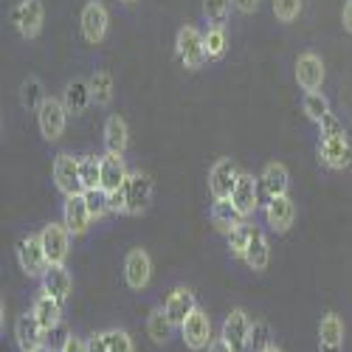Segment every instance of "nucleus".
Returning <instances> with one entry per match:
<instances>
[{
    "label": "nucleus",
    "mask_w": 352,
    "mask_h": 352,
    "mask_svg": "<svg viewBox=\"0 0 352 352\" xmlns=\"http://www.w3.org/2000/svg\"><path fill=\"white\" fill-rule=\"evenodd\" d=\"M85 200H87V209H91L94 220H102L104 214H113L110 212V195L104 189H91V192H82Z\"/></svg>",
    "instance_id": "obj_38"
},
{
    "label": "nucleus",
    "mask_w": 352,
    "mask_h": 352,
    "mask_svg": "<svg viewBox=\"0 0 352 352\" xmlns=\"http://www.w3.org/2000/svg\"><path fill=\"white\" fill-rule=\"evenodd\" d=\"M34 352H54V349H51L48 344H43V346H40V349H34Z\"/></svg>",
    "instance_id": "obj_50"
},
{
    "label": "nucleus",
    "mask_w": 352,
    "mask_h": 352,
    "mask_svg": "<svg viewBox=\"0 0 352 352\" xmlns=\"http://www.w3.org/2000/svg\"><path fill=\"white\" fill-rule=\"evenodd\" d=\"M240 181V169L231 158H217L209 169V192L214 200H231V192Z\"/></svg>",
    "instance_id": "obj_12"
},
{
    "label": "nucleus",
    "mask_w": 352,
    "mask_h": 352,
    "mask_svg": "<svg viewBox=\"0 0 352 352\" xmlns=\"http://www.w3.org/2000/svg\"><path fill=\"white\" fill-rule=\"evenodd\" d=\"M107 25H110V12L102 0H87L79 14V32L87 45H99L107 37Z\"/></svg>",
    "instance_id": "obj_3"
},
{
    "label": "nucleus",
    "mask_w": 352,
    "mask_h": 352,
    "mask_svg": "<svg viewBox=\"0 0 352 352\" xmlns=\"http://www.w3.org/2000/svg\"><path fill=\"white\" fill-rule=\"evenodd\" d=\"M104 155H124L127 144H130V127L122 116H107L104 122Z\"/></svg>",
    "instance_id": "obj_22"
},
{
    "label": "nucleus",
    "mask_w": 352,
    "mask_h": 352,
    "mask_svg": "<svg viewBox=\"0 0 352 352\" xmlns=\"http://www.w3.org/2000/svg\"><path fill=\"white\" fill-rule=\"evenodd\" d=\"M259 352H282V349H279V346H276V344H268V346H265V349H259Z\"/></svg>",
    "instance_id": "obj_49"
},
{
    "label": "nucleus",
    "mask_w": 352,
    "mask_h": 352,
    "mask_svg": "<svg viewBox=\"0 0 352 352\" xmlns=\"http://www.w3.org/2000/svg\"><path fill=\"white\" fill-rule=\"evenodd\" d=\"M259 189H262L259 178H254V175H248V172H240V181L231 192V203L237 206V212L245 220H251L259 212Z\"/></svg>",
    "instance_id": "obj_14"
},
{
    "label": "nucleus",
    "mask_w": 352,
    "mask_h": 352,
    "mask_svg": "<svg viewBox=\"0 0 352 352\" xmlns=\"http://www.w3.org/2000/svg\"><path fill=\"white\" fill-rule=\"evenodd\" d=\"M318 161L324 164L333 172L349 169L352 164V144L346 138H327V135H318Z\"/></svg>",
    "instance_id": "obj_13"
},
{
    "label": "nucleus",
    "mask_w": 352,
    "mask_h": 352,
    "mask_svg": "<svg viewBox=\"0 0 352 352\" xmlns=\"http://www.w3.org/2000/svg\"><path fill=\"white\" fill-rule=\"evenodd\" d=\"M124 282L130 290L141 293L153 282V256L144 248H130L124 256Z\"/></svg>",
    "instance_id": "obj_10"
},
{
    "label": "nucleus",
    "mask_w": 352,
    "mask_h": 352,
    "mask_svg": "<svg viewBox=\"0 0 352 352\" xmlns=\"http://www.w3.org/2000/svg\"><path fill=\"white\" fill-rule=\"evenodd\" d=\"M302 110H305V116H307V119H310L313 124H318L327 113H333V110H330L327 96L321 94V91H307V94H305V99H302Z\"/></svg>",
    "instance_id": "obj_33"
},
{
    "label": "nucleus",
    "mask_w": 352,
    "mask_h": 352,
    "mask_svg": "<svg viewBox=\"0 0 352 352\" xmlns=\"http://www.w3.org/2000/svg\"><path fill=\"white\" fill-rule=\"evenodd\" d=\"M164 310L172 318V324L181 327L184 321L197 310V299H195V293L189 287H175L166 296V302H164Z\"/></svg>",
    "instance_id": "obj_20"
},
{
    "label": "nucleus",
    "mask_w": 352,
    "mask_h": 352,
    "mask_svg": "<svg viewBox=\"0 0 352 352\" xmlns=\"http://www.w3.org/2000/svg\"><path fill=\"white\" fill-rule=\"evenodd\" d=\"M181 336H184V344L186 349L192 352H200V349H209L212 341H214V324H212V316L206 310H195L184 324H181Z\"/></svg>",
    "instance_id": "obj_6"
},
{
    "label": "nucleus",
    "mask_w": 352,
    "mask_h": 352,
    "mask_svg": "<svg viewBox=\"0 0 352 352\" xmlns=\"http://www.w3.org/2000/svg\"><path fill=\"white\" fill-rule=\"evenodd\" d=\"M243 262H245L251 271H256V274H262V271L268 268V262H271V245H268L265 231H262L259 226H254V231H251V240H248V248H245Z\"/></svg>",
    "instance_id": "obj_23"
},
{
    "label": "nucleus",
    "mask_w": 352,
    "mask_h": 352,
    "mask_svg": "<svg viewBox=\"0 0 352 352\" xmlns=\"http://www.w3.org/2000/svg\"><path fill=\"white\" fill-rule=\"evenodd\" d=\"M63 102L68 107L71 116H82L87 107L94 104V94H91V82L85 79H71L63 91Z\"/></svg>",
    "instance_id": "obj_26"
},
{
    "label": "nucleus",
    "mask_w": 352,
    "mask_h": 352,
    "mask_svg": "<svg viewBox=\"0 0 352 352\" xmlns=\"http://www.w3.org/2000/svg\"><path fill=\"white\" fill-rule=\"evenodd\" d=\"M14 341L20 352H34L45 344V330L40 327V321L34 318V313H25L14 321Z\"/></svg>",
    "instance_id": "obj_18"
},
{
    "label": "nucleus",
    "mask_w": 352,
    "mask_h": 352,
    "mask_svg": "<svg viewBox=\"0 0 352 352\" xmlns=\"http://www.w3.org/2000/svg\"><path fill=\"white\" fill-rule=\"evenodd\" d=\"M254 226H256V223H248V220H245L240 228H234V231L228 234V251H231V256H237V259L245 256V248H248V240H251Z\"/></svg>",
    "instance_id": "obj_35"
},
{
    "label": "nucleus",
    "mask_w": 352,
    "mask_h": 352,
    "mask_svg": "<svg viewBox=\"0 0 352 352\" xmlns=\"http://www.w3.org/2000/svg\"><path fill=\"white\" fill-rule=\"evenodd\" d=\"M302 12V0H274V14L279 23H293Z\"/></svg>",
    "instance_id": "obj_40"
},
{
    "label": "nucleus",
    "mask_w": 352,
    "mask_h": 352,
    "mask_svg": "<svg viewBox=\"0 0 352 352\" xmlns=\"http://www.w3.org/2000/svg\"><path fill=\"white\" fill-rule=\"evenodd\" d=\"M63 352H87V338H79V336L71 333V338H68V344L63 346Z\"/></svg>",
    "instance_id": "obj_44"
},
{
    "label": "nucleus",
    "mask_w": 352,
    "mask_h": 352,
    "mask_svg": "<svg viewBox=\"0 0 352 352\" xmlns=\"http://www.w3.org/2000/svg\"><path fill=\"white\" fill-rule=\"evenodd\" d=\"M40 240H43V248H45V256H48L51 265H65L68 256H71V240H74L68 226L65 223H48L40 231Z\"/></svg>",
    "instance_id": "obj_7"
},
{
    "label": "nucleus",
    "mask_w": 352,
    "mask_h": 352,
    "mask_svg": "<svg viewBox=\"0 0 352 352\" xmlns=\"http://www.w3.org/2000/svg\"><path fill=\"white\" fill-rule=\"evenodd\" d=\"M130 178V169L122 155H104L102 158V189L104 192H119L124 189Z\"/></svg>",
    "instance_id": "obj_25"
},
{
    "label": "nucleus",
    "mask_w": 352,
    "mask_h": 352,
    "mask_svg": "<svg viewBox=\"0 0 352 352\" xmlns=\"http://www.w3.org/2000/svg\"><path fill=\"white\" fill-rule=\"evenodd\" d=\"M79 175H82V192L102 189V158L94 155L79 158Z\"/></svg>",
    "instance_id": "obj_32"
},
{
    "label": "nucleus",
    "mask_w": 352,
    "mask_h": 352,
    "mask_svg": "<svg viewBox=\"0 0 352 352\" xmlns=\"http://www.w3.org/2000/svg\"><path fill=\"white\" fill-rule=\"evenodd\" d=\"M245 223V217L237 212V206H234L231 200H214L212 203V226L220 231V234H228L234 231V228H240Z\"/></svg>",
    "instance_id": "obj_27"
},
{
    "label": "nucleus",
    "mask_w": 352,
    "mask_h": 352,
    "mask_svg": "<svg viewBox=\"0 0 352 352\" xmlns=\"http://www.w3.org/2000/svg\"><path fill=\"white\" fill-rule=\"evenodd\" d=\"M48 96H45V87H43V79L40 76H25L23 79V85H20V104L28 110V113H37L40 107H43V102H45Z\"/></svg>",
    "instance_id": "obj_30"
},
{
    "label": "nucleus",
    "mask_w": 352,
    "mask_h": 352,
    "mask_svg": "<svg viewBox=\"0 0 352 352\" xmlns=\"http://www.w3.org/2000/svg\"><path fill=\"white\" fill-rule=\"evenodd\" d=\"M63 223L68 226V231L74 234V237H85L87 228H91L94 214H91V209H87V200H85L82 192L65 197V203H63Z\"/></svg>",
    "instance_id": "obj_15"
},
{
    "label": "nucleus",
    "mask_w": 352,
    "mask_h": 352,
    "mask_svg": "<svg viewBox=\"0 0 352 352\" xmlns=\"http://www.w3.org/2000/svg\"><path fill=\"white\" fill-rule=\"evenodd\" d=\"M91 94H94V104L96 107H110L113 96H116V82L110 71H96L91 79Z\"/></svg>",
    "instance_id": "obj_31"
},
{
    "label": "nucleus",
    "mask_w": 352,
    "mask_h": 352,
    "mask_svg": "<svg viewBox=\"0 0 352 352\" xmlns=\"http://www.w3.org/2000/svg\"><path fill=\"white\" fill-rule=\"evenodd\" d=\"M231 12V0H203V20L209 25H226Z\"/></svg>",
    "instance_id": "obj_36"
},
{
    "label": "nucleus",
    "mask_w": 352,
    "mask_h": 352,
    "mask_svg": "<svg viewBox=\"0 0 352 352\" xmlns=\"http://www.w3.org/2000/svg\"><path fill=\"white\" fill-rule=\"evenodd\" d=\"M175 330H178V327L172 324V318L166 316L164 307H153L150 310V316H146V336H150L155 344H169Z\"/></svg>",
    "instance_id": "obj_29"
},
{
    "label": "nucleus",
    "mask_w": 352,
    "mask_h": 352,
    "mask_svg": "<svg viewBox=\"0 0 352 352\" xmlns=\"http://www.w3.org/2000/svg\"><path fill=\"white\" fill-rule=\"evenodd\" d=\"M102 336H104L107 352H135V344H133L130 333L122 330V327H110V330H104Z\"/></svg>",
    "instance_id": "obj_37"
},
{
    "label": "nucleus",
    "mask_w": 352,
    "mask_h": 352,
    "mask_svg": "<svg viewBox=\"0 0 352 352\" xmlns=\"http://www.w3.org/2000/svg\"><path fill=\"white\" fill-rule=\"evenodd\" d=\"M259 186H262V192H265L268 197L287 195V189H290V172H287V166L282 161L265 164V169H262V175H259Z\"/></svg>",
    "instance_id": "obj_24"
},
{
    "label": "nucleus",
    "mask_w": 352,
    "mask_h": 352,
    "mask_svg": "<svg viewBox=\"0 0 352 352\" xmlns=\"http://www.w3.org/2000/svg\"><path fill=\"white\" fill-rule=\"evenodd\" d=\"M265 220H268V228L274 234H287L290 231V226L296 223V203L290 200V195L268 197V203H265Z\"/></svg>",
    "instance_id": "obj_16"
},
{
    "label": "nucleus",
    "mask_w": 352,
    "mask_h": 352,
    "mask_svg": "<svg viewBox=\"0 0 352 352\" xmlns=\"http://www.w3.org/2000/svg\"><path fill=\"white\" fill-rule=\"evenodd\" d=\"M209 352H234V349H231V344L226 338H214L212 346H209Z\"/></svg>",
    "instance_id": "obj_48"
},
{
    "label": "nucleus",
    "mask_w": 352,
    "mask_h": 352,
    "mask_svg": "<svg viewBox=\"0 0 352 352\" xmlns=\"http://www.w3.org/2000/svg\"><path fill=\"white\" fill-rule=\"evenodd\" d=\"M43 285V293H48V296H54L60 305H65L71 299V290H74V279L71 274L65 271V265H48V271L43 274L40 279Z\"/></svg>",
    "instance_id": "obj_21"
},
{
    "label": "nucleus",
    "mask_w": 352,
    "mask_h": 352,
    "mask_svg": "<svg viewBox=\"0 0 352 352\" xmlns=\"http://www.w3.org/2000/svg\"><path fill=\"white\" fill-rule=\"evenodd\" d=\"M32 313H34V318L40 321V327H43L45 333L54 330V327L63 321V305L56 302L54 296H48V293H43V290H40V296H37L34 305H32Z\"/></svg>",
    "instance_id": "obj_28"
},
{
    "label": "nucleus",
    "mask_w": 352,
    "mask_h": 352,
    "mask_svg": "<svg viewBox=\"0 0 352 352\" xmlns=\"http://www.w3.org/2000/svg\"><path fill=\"white\" fill-rule=\"evenodd\" d=\"M268 344H274V336H271V327H268V321H254L251 324V349L259 352V349H265Z\"/></svg>",
    "instance_id": "obj_39"
},
{
    "label": "nucleus",
    "mask_w": 352,
    "mask_h": 352,
    "mask_svg": "<svg viewBox=\"0 0 352 352\" xmlns=\"http://www.w3.org/2000/svg\"><path fill=\"white\" fill-rule=\"evenodd\" d=\"M87 352H107V346H104V336H102V333L87 336Z\"/></svg>",
    "instance_id": "obj_45"
},
{
    "label": "nucleus",
    "mask_w": 352,
    "mask_h": 352,
    "mask_svg": "<svg viewBox=\"0 0 352 352\" xmlns=\"http://www.w3.org/2000/svg\"><path fill=\"white\" fill-rule=\"evenodd\" d=\"M110 195V212L113 214H127V197H124V189L119 192H107Z\"/></svg>",
    "instance_id": "obj_43"
},
{
    "label": "nucleus",
    "mask_w": 352,
    "mask_h": 352,
    "mask_svg": "<svg viewBox=\"0 0 352 352\" xmlns=\"http://www.w3.org/2000/svg\"><path fill=\"white\" fill-rule=\"evenodd\" d=\"M122 3H124V6H130V3H135V0H122Z\"/></svg>",
    "instance_id": "obj_51"
},
{
    "label": "nucleus",
    "mask_w": 352,
    "mask_h": 352,
    "mask_svg": "<svg viewBox=\"0 0 352 352\" xmlns=\"http://www.w3.org/2000/svg\"><path fill=\"white\" fill-rule=\"evenodd\" d=\"M51 178H54V186L60 189L65 197L71 195H79L82 192V175H79V158L63 153L56 155L54 164H51Z\"/></svg>",
    "instance_id": "obj_11"
},
{
    "label": "nucleus",
    "mask_w": 352,
    "mask_h": 352,
    "mask_svg": "<svg viewBox=\"0 0 352 352\" xmlns=\"http://www.w3.org/2000/svg\"><path fill=\"white\" fill-rule=\"evenodd\" d=\"M203 43H206V56L209 60H220L228 48V37H226V25H209L203 32Z\"/></svg>",
    "instance_id": "obj_34"
},
{
    "label": "nucleus",
    "mask_w": 352,
    "mask_h": 352,
    "mask_svg": "<svg viewBox=\"0 0 352 352\" xmlns=\"http://www.w3.org/2000/svg\"><path fill=\"white\" fill-rule=\"evenodd\" d=\"M175 54L186 71H197L203 68V63L209 60L206 56V43H203V32L197 25H181L178 37H175Z\"/></svg>",
    "instance_id": "obj_1"
},
{
    "label": "nucleus",
    "mask_w": 352,
    "mask_h": 352,
    "mask_svg": "<svg viewBox=\"0 0 352 352\" xmlns=\"http://www.w3.org/2000/svg\"><path fill=\"white\" fill-rule=\"evenodd\" d=\"M68 107L63 99H56V96H48L43 102V107L37 110V127H40V135L45 141H60L63 133H65V124H68Z\"/></svg>",
    "instance_id": "obj_4"
},
{
    "label": "nucleus",
    "mask_w": 352,
    "mask_h": 352,
    "mask_svg": "<svg viewBox=\"0 0 352 352\" xmlns=\"http://www.w3.org/2000/svg\"><path fill=\"white\" fill-rule=\"evenodd\" d=\"M251 316L243 307H234L226 318H223V330L220 338H226L231 344L234 352H248L251 349Z\"/></svg>",
    "instance_id": "obj_8"
},
{
    "label": "nucleus",
    "mask_w": 352,
    "mask_h": 352,
    "mask_svg": "<svg viewBox=\"0 0 352 352\" xmlns=\"http://www.w3.org/2000/svg\"><path fill=\"white\" fill-rule=\"evenodd\" d=\"M234 6H237L243 14H254L259 9V0H234Z\"/></svg>",
    "instance_id": "obj_47"
},
{
    "label": "nucleus",
    "mask_w": 352,
    "mask_h": 352,
    "mask_svg": "<svg viewBox=\"0 0 352 352\" xmlns=\"http://www.w3.org/2000/svg\"><path fill=\"white\" fill-rule=\"evenodd\" d=\"M318 352H344V321L333 310L318 321Z\"/></svg>",
    "instance_id": "obj_19"
},
{
    "label": "nucleus",
    "mask_w": 352,
    "mask_h": 352,
    "mask_svg": "<svg viewBox=\"0 0 352 352\" xmlns=\"http://www.w3.org/2000/svg\"><path fill=\"white\" fill-rule=\"evenodd\" d=\"M45 23V6L43 0H20L12 9V25L23 40H37Z\"/></svg>",
    "instance_id": "obj_5"
},
{
    "label": "nucleus",
    "mask_w": 352,
    "mask_h": 352,
    "mask_svg": "<svg viewBox=\"0 0 352 352\" xmlns=\"http://www.w3.org/2000/svg\"><path fill=\"white\" fill-rule=\"evenodd\" d=\"M17 265H20V271L25 276L43 279V274L48 271L51 262L45 256L40 234H25V237H20V243H17Z\"/></svg>",
    "instance_id": "obj_2"
},
{
    "label": "nucleus",
    "mask_w": 352,
    "mask_h": 352,
    "mask_svg": "<svg viewBox=\"0 0 352 352\" xmlns=\"http://www.w3.org/2000/svg\"><path fill=\"white\" fill-rule=\"evenodd\" d=\"M68 338H71V330L63 324V321H60V324H56L54 330L45 333V344H48L54 352H63V346L68 344Z\"/></svg>",
    "instance_id": "obj_42"
},
{
    "label": "nucleus",
    "mask_w": 352,
    "mask_h": 352,
    "mask_svg": "<svg viewBox=\"0 0 352 352\" xmlns=\"http://www.w3.org/2000/svg\"><path fill=\"white\" fill-rule=\"evenodd\" d=\"M318 135H327V138H346V130H344V122L338 119L336 113H327L324 119L318 122Z\"/></svg>",
    "instance_id": "obj_41"
},
{
    "label": "nucleus",
    "mask_w": 352,
    "mask_h": 352,
    "mask_svg": "<svg viewBox=\"0 0 352 352\" xmlns=\"http://www.w3.org/2000/svg\"><path fill=\"white\" fill-rule=\"evenodd\" d=\"M155 195V184L146 172H130V178L124 184V197H127V214H144L150 209Z\"/></svg>",
    "instance_id": "obj_9"
},
{
    "label": "nucleus",
    "mask_w": 352,
    "mask_h": 352,
    "mask_svg": "<svg viewBox=\"0 0 352 352\" xmlns=\"http://www.w3.org/2000/svg\"><path fill=\"white\" fill-rule=\"evenodd\" d=\"M341 23H344V32H346V34H352V0H346V3H344Z\"/></svg>",
    "instance_id": "obj_46"
},
{
    "label": "nucleus",
    "mask_w": 352,
    "mask_h": 352,
    "mask_svg": "<svg viewBox=\"0 0 352 352\" xmlns=\"http://www.w3.org/2000/svg\"><path fill=\"white\" fill-rule=\"evenodd\" d=\"M296 82L305 94L318 91L321 82H324V63H321V56L316 51H305L296 56Z\"/></svg>",
    "instance_id": "obj_17"
}]
</instances>
